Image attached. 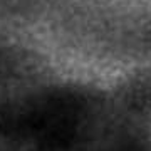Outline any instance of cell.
<instances>
[{
	"label": "cell",
	"mask_w": 151,
	"mask_h": 151,
	"mask_svg": "<svg viewBox=\"0 0 151 151\" xmlns=\"http://www.w3.org/2000/svg\"><path fill=\"white\" fill-rule=\"evenodd\" d=\"M121 99L131 114L151 119V72L143 70L128 77L121 89Z\"/></svg>",
	"instance_id": "cell-1"
}]
</instances>
